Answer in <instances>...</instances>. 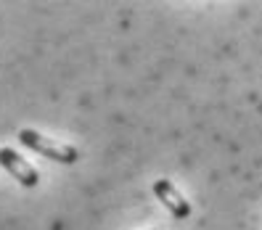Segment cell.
Wrapping results in <instances>:
<instances>
[{"label":"cell","mask_w":262,"mask_h":230,"mask_svg":"<svg viewBox=\"0 0 262 230\" xmlns=\"http://www.w3.org/2000/svg\"><path fill=\"white\" fill-rule=\"evenodd\" d=\"M16 137H19V143H21L24 148L35 151V153H40V156L51 159V162H56V164H77V159H80V151H77L74 146L61 143V141H53V137L42 135V132H37V130L24 127V130H19Z\"/></svg>","instance_id":"6da1fadb"},{"label":"cell","mask_w":262,"mask_h":230,"mask_svg":"<svg viewBox=\"0 0 262 230\" xmlns=\"http://www.w3.org/2000/svg\"><path fill=\"white\" fill-rule=\"evenodd\" d=\"M0 167H3L13 180H19V186H24V188H37L40 186V172L35 170V164H29L19 151H13L8 146L0 148Z\"/></svg>","instance_id":"7a4b0ae2"},{"label":"cell","mask_w":262,"mask_h":230,"mask_svg":"<svg viewBox=\"0 0 262 230\" xmlns=\"http://www.w3.org/2000/svg\"><path fill=\"white\" fill-rule=\"evenodd\" d=\"M154 196H157L159 201L167 206V212L172 214L175 220H188V217H191V204H188V198L178 191V186H175L172 180L159 177L157 182H154Z\"/></svg>","instance_id":"3957f363"}]
</instances>
